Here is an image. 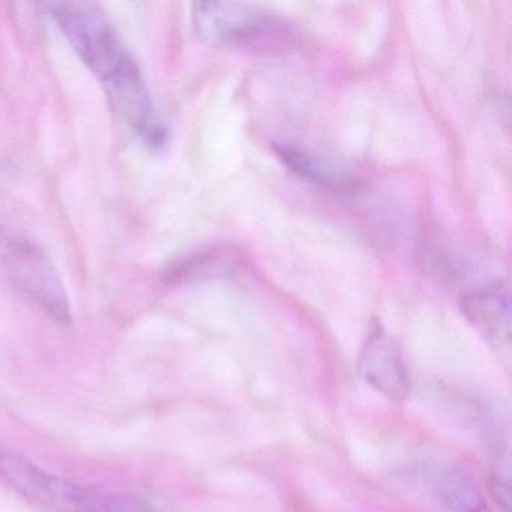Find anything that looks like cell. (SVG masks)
Here are the masks:
<instances>
[{
    "label": "cell",
    "mask_w": 512,
    "mask_h": 512,
    "mask_svg": "<svg viewBox=\"0 0 512 512\" xmlns=\"http://www.w3.org/2000/svg\"><path fill=\"white\" fill-rule=\"evenodd\" d=\"M46 10L100 80L112 112L131 130L148 124L154 106L145 77L104 11L89 2H50Z\"/></svg>",
    "instance_id": "obj_1"
},
{
    "label": "cell",
    "mask_w": 512,
    "mask_h": 512,
    "mask_svg": "<svg viewBox=\"0 0 512 512\" xmlns=\"http://www.w3.org/2000/svg\"><path fill=\"white\" fill-rule=\"evenodd\" d=\"M0 482L23 499L55 512H155L142 497L80 484L0 446Z\"/></svg>",
    "instance_id": "obj_2"
},
{
    "label": "cell",
    "mask_w": 512,
    "mask_h": 512,
    "mask_svg": "<svg viewBox=\"0 0 512 512\" xmlns=\"http://www.w3.org/2000/svg\"><path fill=\"white\" fill-rule=\"evenodd\" d=\"M193 20L200 37L215 46L274 49L292 37L287 23L253 5L199 2Z\"/></svg>",
    "instance_id": "obj_3"
},
{
    "label": "cell",
    "mask_w": 512,
    "mask_h": 512,
    "mask_svg": "<svg viewBox=\"0 0 512 512\" xmlns=\"http://www.w3.org/2000/svg\"><path fill=\"white\" fill-rule=\"evenodd\" d=\"M5 266L20 292L56 322L71 325L73 310L58 269L37 245L11 241L5 250Z\"/></svg>",
    "instance_id": "obj_4"
},
{
    "label": "cell",
    "mask_w": 512,
    "mask_h": 512,
    "mask_svg": "<svg viewBox=\"0 0 512 512\" xmlns=\"http://www.w3.org/2000/svg\"><path fill=\"white\" fill-rule=\"evenodd\" d=\"M359 374L391 401L400 403L409 395V373L400 350L380 325L374 326L365 340L359 358Z\"/></svg>",
    "instance_id": "obj_5"
},
{
    "label": "cell",
    "mask_w": 512,
    "mask_h": 512,
    "mask_svg": "<svg viewBox=\"0 0 512 512\" xmlns=\"http://www.w3.org/2000/svg\"><path fill=\"white\" fill-rule=\"evenodd\" d=\"M464 316L491 340L509 338V296L500 283L478 287L461 299Z\"/></svg>",
    "instance_id": "obj_6"
},
{
    "label": "cell",
    "mask_w": 512,
    "mask_h": 512,
    "mask_svg": "<svg viewBox=\"0 0 512 512\" xmlns=\"http://www.w3.org/2000/svg\"><path fill=\"white\" fill-rule=\"evenodd\" d=\"M275 154L292 170L299 178L329 188L334 191H347L352 188V181L346 173L331 166L328 161L322 160L317 155L308 154L302 149L289 145H275Z\"/></svg>",
    "instance_id": "obj_7"
},
{
    "label": "cell",
    "mask_w": 512,
    "mask_h": 512,
    "mask_svg": "<svg viewBox=\"0 0 512 512\" xmlns=\"http://www.w3.org/2000/svg\"><path fill=\"white\" fill-rule=\"evenodd\" d=\"M491 494L493 499L499 503L500 508L505 512H509V506H511V499H509V487L502 481V479H493L490 482Z\"/></svg>",
    "instance_id": "obj_8"
}]
</instances>
